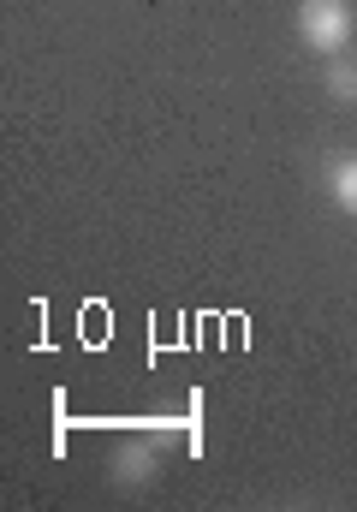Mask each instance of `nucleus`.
Listing matches in <instances>:
<instances>
[{
	"label": "nucleus",
	"mask_w": 357,
	"mask_h": 512,
	"mask_svg": "<svg viewBox=\"0 0 357 512\" xmlns=\"http://www.w3.org/2000/svg\"><path fill=\"white\" fill-rule=\"evenodd\" d=\"M328 96L334 102H357V60L352 54H334L328 60Z\"/></svg>",
	"instance_id": "obj_4"
},
{
	"label": "nucleus",
	"mask_w": 357,
	"mask_h": 512,
	"mask_svg": "<svg viewBox=\"0 0 357 512\" xmlns=\"http://www.w3.org/2000/svg\"><path fill=\"white\" fill-rule=\"evenodd\" d=\"M328 203L357 215V155H334L328 161Z\"/></svg>",
	"instance_id": "obj_3"
},
{
	"label": "nucleus",
	"mask_w": 357,
	"mask_h": 512,
	"mask_svg": "<svg viewBox=\"0 0 357 512\" xmlns=\"http://www.w3.org/2000/svg\"><path fill=\"white\" fill-rule=\"evenodd\" d=\"M352 30H357L352 0H298V36H304V48H316L322 60L346 54Z\"/></svg>",
	"instance_id": "obj_1"
},
{
	"label": "nucleus",
	"mask_w": 357,
	"mask_h": 512,
	"mask_svg": "<svg viewBox=\"0 0 357 512\" xmlns=\"http://www.w3.org/2000/svg\"><path fill=\"white\" fill-rule=\"evenodd\" d=\"M161 429H167V423H161ZM161 429H155V435L125 441V447L114 453V477L125 483V489H137V483H149V477H155V465H161V441H167Z\"/></svg>",
	"instance_id": "obj_2"
}]
</instances>
